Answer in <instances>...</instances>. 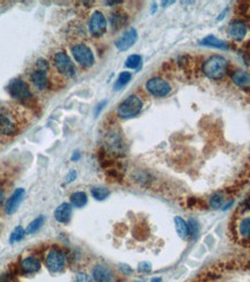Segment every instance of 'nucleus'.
Wrapping results in <instances>:
<instances>
[{
  "mask_svg": "<svg viewBox=\"0 0 250 282\" xmlns=\"http://www.w3.org/2000/svg\"><path fill=\"white\" fill-rule=\"evenodd\" d=\"M27 111L19 106H5L0 108V134L6 137L16 136L27 126Z\"/></svg>",
  "mask_w": 250,
  "mask_h": 282,
  "instance_id": "nucleus-1",
  "label": "nucleus"
},
{
  "mask_svg": "<svg viewBox=\"0 0 250 282\" xmlns=\"http://www.w3.org/2000/svg\"><path fill=\"white\" fill-rule=\"evenodd\" d=\"M227 60L221 56H212L203 65V70H204L205 75L212 80H219L224 78L226 73H227Z\"/></svg>",
  "mask_w": 250,
  "mask_h": 282,
  "instance_id": "nucleus-2",
  "label": "nucleus"
},
{
  "mask_svg": "<svg viewBox=\"0 0 250 282\" xmlns=\"http://www.w3.org/2000/svg\"><path fill=\"white\" fill-rule=\"evenodd\" d=\"M143 109V102L137 95H131L124 100L118 106L117 113L121 118L129 119L137 116Z\"/></svg>",
  "mask_w": 250,
  "mask_h": 282,
  "instance_id": "nucleus-3",
  "label": "nucleus"
},
{
  "mask_svg": "<svg viewBox=\"0 0 250 282\" xmlns=\"http://www.w3.org/2000/svg\"><path fill=\"white\" fill-rule=\"evenodd\" d=\"M7 92L9 96L20 102H28L32 100L33 94L28 83L22 79H13L7 86Z\"/></svg>",
  "mask_w": 250,
  "mask_h": 282,
  "instance_id": "nucleus-4",
  "label": "nucleus"
},
{
  "mask_svg": "<svg viewBox=\"0 0 250 282\" xmlns=\"http://www.w3.org/2000/svg\"><path fill=\"white\" fill-rule=\"evenodd\" d=\"M53 65L60 74L66 78H72L76 74V67H74L72 60L67 56L66 52L59 51L53 56Z\"/></svg>",
  "mask_w": 250,
  "mask_h": 282,
  "instance_id": "nucleus-5",
  "label": "nucleus"
},
{
  "mask_svg": "<svg viewBox=\"0 0 250 282\" xmlns=\"http://www.w3.org/2000/svg\"><path fill=\"white\" fill-rule=\"evenodd\" d=\"M72 55L74 59L83 67H90L94 65V55L88 46L83 43L72 46Z\"/></svg>",
  "mask_w": 250,
  "mask_h": 282,
  "instance_id": "nucleus-6",
  "label": "nucleus"
},
{
  "mask_svg": "<svg viewBox=\"0 0 250 282\" xmlns=\"http://www.w3.org/2000/svg\"><path fill=\"white\" fill-rule=\"evenodd\" d=\"M147 92L155 97H165L170 93V85L161 78H152L146 82Z\"/></svg>",
  "mask_w": 250,
  "mask_h": 282,
  "instance_id": "nucleus-7",
  "label": "nucleus"
},
{
  "mask_svg": "<svg viewBox=\"0 0 250 282\" xmlns=\"http://www.w3.org/2000/svg\"><path fill=\"white\" fill-rule=\"evenodd\" d=\"M45 264L50 272H52V273H58V272L63 271V268L66 264L65 254L58 249H52L48 253V256H46Z\"/></svg>",
  "mask_w": 250,
  "mask_h": 282,
  "instance_id": "nucleus-8",
  "label": "nucleus"
},
{
  "mask_svg": "<svg viewBox=\"0 0 250 282\" xmlns=\"http://www.w3.org/2000/svg\"><path fill=\"white\" fill-rule=\"evenodd\" d=\"M107 30V20L100 11H95L89 20V33L94 37H101Z\"/></svg>",
  "mask_w": 250,
  "mask_h": 282,
  "instance_id": "nucleus-9",
  "label": "nucleus"
},
{
  "mask_svg": "<svg viewBox=\"0 0 250 282\" xmlns=\"http://www.w3.org/2000/svg\"><path fill=\"white\" fill-rule=\"evenodd\" d=\"M106 146L108 152L114 155H121L124 153V141L120 136V133L111 132L108 134L106 139Z\"/></svg>",
  "mask_w": 250,
  "mask_h": 282,
  "instance_id": "nucleus-10",
  "label": "nucleus"
},
{
  "mask_svg": "<svg viewBox=\"0 0 250 282\" xmlns=\"http://www.w3.org/2000/svg\"><path fill=\"white\" fill-rule=\"evenodd\" d=\"M137 38H138L137 30L134 28H131L127 30V32H125L123 35L117 39L115 45H116V48L120 50V51H126L127 49H130L131 46L136 43Z\"/></svg>",
  "mask_w": 250,
  "mask_h": 282,
  "instance_id": "nucleus-11",
  "label": "nucleus"
},
{
  "mask_svg": "<svg viewBox=\"0 0 250 282\" xmlns=\"http://www.w3.org/2000/svg\"><path fill=\"white\" fill-rule=\"evenodd\" d=\"M227 32L228 35L231 36L234 41L242 42L246 37L248 29H247L245 22L241 21V20H235V21H232L229 23Z\"/></svg>",
  "mask_w": 250,
  "mask_h": 282,
  "instance_id": "nucleus-12",
  "label": "nucleus"
},
{
  "mask_svg": "<svg viewBox=\"0 0 250 282\" xmlns=\"http://www.w3.org/2000/svg\"><path fill=\"white\" fill-rule=\"evenodd\" d=\"M93 279L95 282H113L114 274L107 265L97 264L93 268Z\"/></svg>",
  "mask_w": 250,
  "mask_h": 282,
  "instance_id": "nucleus-13",
  "label": "nucleus"
},
{
  "mask_svg": "<svg viewBox=\"0 0 250 282\" xmlns=\"http://www.w3.org/2000/svg\"><path fill=\"white\" fill-rule=\"evenodd\" d=\"M23 198H25V190L23 189H18L14 191V193L9 197V199L6 203V213L7 214H13L14 212L18 210L20 204L22 203Z\"/></svg>",
  "mask_w": 250,
  "mask_h": 282,
  "instance_id": "nucleus-14",
  "label": "nucleus"
},
{
  "mask_svg": "<svg viewBox=\"0 0 250 282\" xmlns=\"http://www.w3.org/2000/svg\"><path fill=\"white\" fill-rule=\"evenodd\" d=\"M30 80H32L33 85L40 90H44L49 86L48 75H46V72H43V70H34V72H32V74H30Z\"/></svg>",
  "mask_w": 250,
  "mask_h": 282,
  "instance_id": "nucleus-15",
  "label": "nucleus"
},
{
  "mask_svg": "<svg viewBox=\"0 0 250 282\" xmlns=\"http://www.w3.org/2000/svg\"><path fill=\"white\" fill-rule=\"evenodd\" d=\"M41 268V261L35 257H27L20 264V270L25 274H34Z\"/></svg>",
  "mask_w": 250,
  "mask_h": 282,
  "instance_id": "nucleus-16",
  "label": "nucleus"
},
{
  "mask_svg": "<svg viewBox=\"0 0 250 282\" xmlns=\"http://www.w3.org/2000/svg\"><path fill=\"white\" fill-rule=\"evenodd\" d=\"M71 216H72V206L70 204H62L56 208L55 219L59 223H69Z\"/></svg>",
  "mask_w": 250,
  "mask_h": 282,
  "instance_id": "nucleus-17",
  "label": "nucleus"
},
{
  "mask_svg": "<svg viewBox=\"0 0 250 282\" xmlns=\"http://www.w3.org/2000/svg\"><path fill=\"white\" fill-rule=\"evenodd\" d=\"M110 25L114 30H120L126 25L127 15L122 11H115L110 14Z\"/></svg>",
  "mask_w": 250,
  "mask_h": 282,
  "instance_id": "nucleus-18",
  "label": "nucleus"
},
{
  "mask_svg": "<svg viewBox=\"0 0 250 282\" xmlns=\"http://www.w3.org/2000/svg\"><path fill=\"white\" fill-rule=\"evenodd\" d=\"M232 81L235 83L236 86L242 87H249L250 86V73L246 72L243 70H235L234 73L232 74Z\"/></svg>",
  "mask_w": 250,
  "mask_h": 282,
  "instance_id": "nucleus-19",
  "label": "nucleus"
},
{
  "mask_svg": "<svg viewBox=\"0 0 250 282\" xmlns=\"http://www.w3.org/2000/svg\"><path fill=\"white\" fill-rule=\"evenodd\" d=\"M201 45H205V46H210V48H215V49H221V50H227L228 49V44L222 39H219L218 37H215L213 35L208 36L204 39H202Z\"/></svg>",
  "mask_w": 250,
  "mask_h": 282,
  "instance_id": "nucleus-20",
  "label": "nucleus"
},
{
  "mask_svg": "<svg viewBox=\"0 0 250 282\" xmlns=\"http://www.w3.org/2000/svg\"><path fill=\"white\" fill-rule=\"evenodd\" d=\"M175 223V229H176V233L181 238H187L189 236V227L188 223L182 219L181 216H176L174 219Z\"/></svg>",
  "mask_w": 250,
  "mask_h": 282,
  "instance_id": "nucleus-21",
  "label": "nucleus"
},
{
  "mask_svg": "<svg viewBox=\"0 0 250 282\" xmlns=\"http://www.w3.org/2000/svg\"><path fill=\"white\" fill-rule=\"evenodd\" d=\"M239 234L243 240L250 241V217H245L241 220L238 227Z\"/></svg>",
  "mask_w": 250,
  "mask_h": 282,
  "instance_id": "nucleus-22",
  "label": "nucleus"
},
{
  "mask_svg": "<svg viewBox=\"0 0 250 282\" xmlns=\"http://www.w3.org/2000/svg\"><path fill=\"white\" fill-rule=\"evenodd\" d=\"M71 203L74 207H78V208H81L83 207L85 205L87 204V194L85 192H76L73 193L72 196H71Z\"/></svg>",
  "mask_w": 250,
  "mask_h": 282,
  "instance_id": "nucleus-23",
  "label": "nucleus"
},
{
  "mask_svg": "<svg viewBox=\"0 0 250 282\" xmlns=\"http://www.w3.org/2000/svg\"><path fill=\"white\" fill-rule=\"evenodd\" d=\"M109 190L106 189V187H93L92 189V196L94 199L102 201L106 200L108 197H109Z\"/></svg>",
  "mask_w": 250,
  "mask_h": 282,
  "instance_id": "nucleus-24",
  "label": "nucleus"
},
{
  "mask_svg": "<svg viewBox=\"0 0 250 282\" xmlns=\"http://www.w3.org/2000/svg\"><path fill=\"white\" fill-rule=\"evenodd\" d=\"M43 223H44V216L36 217L35 220L32 221V222L28 224V227H27V229H26V234L36 233V231L43 226Z\"/></svg>",
  "mask_w": 250,
  "mask_h": 282,
  "instance_id": "nucleus-25",
  "label": "nucleus"
},
{
  "mask_svg": "<svg viewBox=\"0 0 250 282\" xmlns=\"http://www.w3.org/2000/svg\"><path fill=\"white\" fill-rule=\"evenodd\" d=\"M131 80V74L129 72H122L118 76L116 83H115V89H122L124 86H126Z\"/></svg>",
  "mask_w": 250,
  "mask_h": 282,
  "instance_id": "nucleus-26",
  "label": "nucleus"
},
{
  "mask_svg": "<svg viewBox=\"0 0 250 282\" xmlns=\"http://www.w3.org/2000/svg\"><path fill=\"white\" fill-rule=\"evenodd\" d=\"M224 201V196H222L221 193H214L212 194L210 200H208V205H210V207L213 208V210H218V208L222 206Z\"/></svg>",
  "mask_w": 250,
  "mask_h": 282,
  "instance_id": "nucleus-27",
  "label": "nucleus"
},
{
  "mask_svg": "<svg viewBox=\"0 0 250 282\" xmlns=\"http://www.w3.org/2000/svg\"><path fill=\"white\" fill-rule=\"evenodd\" d=\"M140 65H141V57L139 55H131L127 57L126 62H125V66L131 70L138 69Z\"/></svg>",
  "mask_w": 250,
  "mask_h": 282,
  "instance_id": "nucleus-28",
  "label": "nucleus"
},
{
  "mask_svg": "<svg viewBox=\"0 0 250 282\" xmlns=\"http://www.w3.org/2000/svg\"><path fill=\"white\" fill-rule=\"evenodd\" d=\"M25 234H26V230L23 229V228L21 226H19V227H16L14 230H13V233L11 234V237H9V242L11 243H16V242H19V241H21L23 236H25Z\"/></svg>",
  "mask_w": 250,
  "mask_h": 282,
  "instance_id": "nucleus-29",
  "label": "nucleus"
},
{
  "mask_svg": "<svg viewBox=\"0 0 250 282\" xmlns=\"http://www.w3.org/2000/svg\"><path fill=\"white\" fill-rule=\"evenodd\" d=\"M188 227H189V236H191L192 240L197 238V236L199 235V224L197 221L195 219H190L188 222Z\"/></svg>",
  "mask_w": 250,
  "mask_h": 282,
  "instance_id": "nucleus-30",
  "label": "nucleus"
},
{
  "mask_svg": "<svg viewBox=\"0 0 250 282\" xmlns=\"http://www.w3.org/2000/svg\"><path fill=\"white\" fill-rule=\"evenodd\" d=\"M36 66H37V70H43V72H46V70L50 69V65H49V63H48V60H45V59H43V58H40L39 60H37Z\"/></svg>",
  "mask_w": 250,
  "mask_h": 282,
  "instance_id": "nucleus-31",
  "label": "nucleus"
},
{
  "mask_svg": "<svg viewBox=\"0 0 250 282\" xmlns=\"http://www.w3.org/2000/svg\"><path fill=\"white\" fill-rule=\"evenodd\" d=\"M76 282H93V280L85 272H79L76 275Z\"/></svg>",
  "mask_w": 250,
  "mask_h": 282,
  "instance_id": "nucleus-32",
  "label": "nucleus"
},
{
  "mask_svg": "<svg viewBox=\"0 0 250 282\" xmlns=\"http://www.w3.org/2000/svg\"><path fill=\"white\" fill-rule=\"evenodd\" d=\"M250 8V5L249 2H240L238 5V12L240 13L241 15H246L247 13H248V9Z\"/></svg>",
  "mask_w": 250,
  "mask_h": 282,
  "instance_id": "nucleus-33",
  "label": "nucleus"
},
{
  "mask_svg": "<svg viewBox=\"0 0 250 282\" xmlns=\"http://www.w3.org/2000/svg\"><path fill=\"white\" fill-rule=\"evenodd\" d=\"M152 270V264L151 263H140L138 265V271L143 272V273H146V272H150Z\"/></svg>",
  "mask_w": 250,
  "mask_h": 282,
  "instance_id": "nucleus-34",
  "label": "nucleus"
},
{
  "mask_svg": "<svg viewBox=\"0 0 250 282\" xmlns=\"http://www.w3.org/2000/svg\"><path fill=\"white\" fill-rule=\"evenodd\" d=\"M77 178V173L74 170H71L69 174H67V176H66V178H65V183L66 184H70V183H72L76 180Z\"/></svg>",
  "mask_w": 250,
  "mask_h": 282,
  "instance_id": "nucleus-35",
  "label": "nucleus"
},
{
  "mask_svg": "<svg viewBox=\"0 0 250 282\" xmlns=\"http://www.w3.org/2000/svg\"><path fill=\"white\" fill-rule=\"evenodd\" d=\"M107 103H108V101H107V100H104V101H102V102H100L99 104H97L96 108H95V110H94V115H95V116H99V113H100L101 111H102L104 106H107Z\"/></svg>",
  "mask_w": 250,
  "mask_h": 282,
  "instance_id": "nucleus-36",
  "label": "nucleus"
},
{
  "mask_svg": "<svg viewBox=\"0 0 250 282\" xmlns=\"http://www.w3.org/2000/svg\"><path fill=\"white\" fill-rule=\"evenodd\" d=\"M118 267H120V270L123 274H132V268L127 264H121Z\"/></svg>",
  "mask_w": 250,
  "mask_h": 282,
  "instance_id": "nucleus-37",
  "label": "nucleus"
},
{
  "mask_svg": "<svg viewBox=\"0 0 250 282\" xmlns=\"http://www.w3.org/2000/svg\"><path fill=\"white\" fill-rule=\"evenodd\" d=\"M243 50H245L246 55L250 57V39L249 41H247L245 44H243Z\"/></svg>",
  "mask_w": 250,
  "mask_h": 282,
  "instance_id": "nucleus-38",
  "label": "nucleus"
},
{
  "mask_svg": "<svg viewBox=\"0 0 250 282\" xmlns=\"http://www.w3.org/2000/svg\"><path fill=\"white\" fill-rule=\"evenodd\" d=\"M79 159H80V153L79 152H74L72 157H71V160L72 161H78Z\"/></svg>",
  "mask_w": 250,
  "mask_h": 282,
  "instance_id": "nucleus-39",
  "label": "nucleus"
},
{
  "mask_svg": "<svg viewBox=\"0 0 250 282\" xmlns=\"http://www.w3.org/2000/svg\"><path fill=\"white\" fill-rule=\"evenodd\" d=\"M106 4L113 6V5H118V4H123V1L122 0H118V1H107Z\"/></svg>",
  "mask_w": 250,
  "mask_h": 282,
  "instance_id": "nucleus-40",
  "label": "nucleus"
},
{
  "mask_svg": "<svg viewBox=\"0 0 250 282\" xmlns=\"http://www.w3.org/2000/svg\"><path fill=\"white\" fill-rule=\"evenodd\" d=\"M0 282H9V278L7 275H1L0 277Z\"/></svg>",
  "mask_w": 250,
  "mask_h": 282,
  "instance_id": "nucleus-41",
  "label": "nucleus"
},
{
  "mask_svg": "<svg viewBox=\"0 0 250 282\" xmlns=\"http://www.w3.org/2000/svg\"><path fill=\"white\" fill-rule=\"evenodd\" d=\"M227 11H228V9H227V8H225V11L221 13V15H220V16H218V21H220V20H222V19L225 18V16H226V13H227Z\"/></svg>",
  "mask_w": 250,
  "mask_h": 282,
  "instance_id": "nucleus-42",
  "label": "nucleus"
},
{
  "mask_svg": "<svg viewBox=\"0 0 250 282\" xmlns=\"http://www.w3.org/2000/svg\"><path fill=\"white\" fill-rule=\"evenodd\" d=\"M2 200H4V192H2L1 187H0V206H1Z\"/></svg>",
  "mask_w": 250,
  "mask_h": 282,
  "instance_id": "nucleus-43",
  "label": "nucleus"
},
{
  "mask_svg": "<svg viewBox=\"0 0 250 282\" xmlns=\"http://www.w3.org/2000/svg\"><path fill=\"white\" fill-rule=\"evenodd\" d=\"M151 282H162V280H161V278H153Z\"/></svg>",
  "mask_w": 250,
  "mask_h": 282,
  "instance_id": "nucleus-44",
  "label": "nucleus"
},
{
  "mask_svg": "<svg viewBox=\"0 0 250 282\" xmlns=\"http://www.w3.org/2000/svg\"><path fill=\"white\" fill-rule=\"evenodd\" d=\"M162 4H164L162 6H167V4H174V1H164Z\"/></svg>",
  "mask_w": 250,
  "mask_h": 282,
  "instance_id": "nucleus-45",
  "label": "nucleus"
},
{
  "mask_svg": "<svg viewBox=\"0 0 250 282\" xmlns=\"http://www.w3.org/2000/svg\"><path fill=\"white\" fill-rule=\"evenodd\" d=\"M155 9H157V4H153V6H152V13H154Z\"/></svg>",
  "mask_w": 250,
  "mask_h": 282,
  "instance_id": "nucleus-46",
  "label": "nucleus"
},
{
  "mask_svg": "<svg viewBox=\"0 0 250 282\" xmlns=\"http://www.w3.org/2000/svg\"><path fill=\"white\" fill-rule=\"evenodd\" d=\"M133 282H144V281H133Z\"/></svg>",
  "mask_w": 250,
  "mask_h": 282,
  "instance_id": "nucleus-47",
  "label": "nucleus"
}]
</instances>
